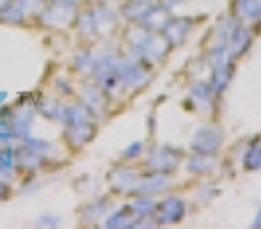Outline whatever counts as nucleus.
<instances>
[{
	"instance_id": "obj_1",
	"label": "nucleus",
	"mask_w": 261,
	"mask_h": 229,
	"mask_svg": "<svg viewBox=\"0 0 261 229\" xmlns=\"http://www.w3.org/2000/svg\"><path fill=\"white\" fill-rule=\"evenodd\" d=\"M115 73L119 78V85L138 90L149 83V71L144 69L140 58H117L115 60Z\"/></svg>"
},
{
	"instance_id": "obj_2",
	"label": "nucleus",
	"mask_w": 261,
	"mask_h": 229,
	"mask_svg": "<svg viewBox=\"0 0 261 229\" xmlns=\"http://www.w3.org/2000/svg\"><path fill=\"white\" fill-rule=\"evenodd\" d=\"M193 151L195 154H216L222 144V133L218 126H202L193 138Z\"/></svg>"
},
{
	"instance_id": "obj_3",
	"label": "nucleus",
	"mask_w": 261,
	"mask_h": 229,
	"mask_svg": "<svg viewBox=\"0 0 261 229\" xmlns=\"http://www.w3.org/2000/svg\"><path fill=\"white\" fill-rule=\"evenodd\" d=\"M179 163H181V151L179 149H172V147L153 149L147 158L149 170H153V172H170V170H174Z\"/></svg>"
},
{
	"instance_id": "obj_4",
	"label": "nucleus",
	"mask_w": 261,
	"mask_h": 229,
	"mask_svg": "<svg viewBox=\"0 0 261 229\" xmlns=\"http://www.w3.org/2000/svg\"><path fill=\"white\" fill-rule=\"evenodd\" d=\"M73 16H76L73 5L53 3V5H48V7L41 9V23L48 26V28H67Z\"/></svg>"
},
{
	"instance_id": "obj_5",
	"label": "nucleus",
	"mask_w": 261,
	"mask_h": 229,
	"mask_svg": "<svg viewBox=\"0 0 261 229\" xmlns=\"http://www.w3.org/2000/svg\"><path fill=\"white\" fill-rule=\"evenodd\" d=\"M153 213H156V222H158V225H176V222L184 220L186 207H184V202H181V199L170 197V199H165L163 204H158Z\"/></svg>"
},
{
	"instance_id": "obj_6",
	"label": "nucleus",
	"mask_w": 261,
	"mask_h": 229,
	"mask_svg": "<svg viewBox=\"0 0 261 229\" xmlns=\"http://www.w3.org/2000/svg\"><path fill=\"white\" fill-rule=\"evenodd\" d=\"M64 129H67L69 144H71V147H83V144L90 142L92 135H94V121H92V117H85V119L64 124Z\"/></svg>"
},
{
	"instance_id": "obj_7",
	"label": "nucleus",
	"mask_w": 261,
	"mask_h": 229,
	"mask_svg": "<svg viewBox=\"0 0 261 229\" xmlns=\"http://www.w3.org/2000/svg\"><path fill=\"white\" fill-rule=\"evenodd\" d=\"M170 186V176L165 172H153L147 176H138V186H135V193L140 195H156V193H163L167 190Z\"/></svg>"
},
{
	"instance_id": "obj_8",
	"label": "nucleus",
	"mask_w": 261,
	"mask_h": 229,
	"mask_svg": "<svg viewBox=\"0 0 261 229\" xmlns=\"http://www.w3.org/2000/svg\"><path fill=\"white\" fill-rule=\"evenodd\" d=\"M193 26H195L193 18H172V16H170V21L165 23L163 32H165L167 41L176 46V44H184V39L190 35Z\"/></svg>"
},
{
	"instance_id": "obj_9",
	"label": "nucleus",
	"mask_w": 261,
	"mask_h": 229,
	"mask_svg": "<svg viewBox=\"0 0 261 229\" xmlns=\"http://www.w3.org/2000/svg\"><path fill=\"white\" fill-rule=\"evenodd\" d=\"M110 184L117 193H133L138 186V172L133 167H115L110 172Z\"/></svg>"
},
{
	"instance_id": "obj_10",
	"label": "nucleus",
	"mask_w": 261,
	"mask_h": 229,
	"mask_svg": "<svg viewBox=\"0 0 261 229\" xmlns=\"http://www.w3.org/2000/svg\"><path fill=\"white\" fill-rule=\"evenodd\" d=\"M170 41H167V37H161V35H153L151 32V37H149V41L144 44V48L140 50V58H147V60H151V62H161L163 58L167 55V50H170Z\"/></svg>"
},
{
	"instance_id": "obj_11",
	"label": "nucleus",
	"mask_w": 261,
	"mask_h": 229,
	"mask_svg": "<svg viewBox=\"0 0 261 229\" xmlns=\"http://www.w3.org/2000/svg\"><path fill=\"white\" fill-rule=\"evenodd\" d=\"M234 14L243 23H257L261 21V0H236Z\"/></svg>"
},
{
	"instance_id": "obj_12",
	"label": "nucleus",
	"mask_w": 261,
	"mask_h": 229,
	"mask_svg": "<svg viewBox=\"0 0 261 229\" xmlns=\"http://www.w3.org/2000/svg\"><path fill=\"white\" fill-rule=\"evenodd\" d=\"M167 21H170V12H167L165 5H158V7L151 5L149 12L140 18V23H142L144 28H149V30H163Z\"/></svg>"
},
{
	"instance_id": "obj_13",
	"label": "nucleus",
	"mask_w": 261,
	"mask_h": 229,
	"mask_svg": "<svg viewBox=\"0 0 261 229\" xmlns=\"http://www.w3.org/2000/svg\"><path fill=\"white\" fill-rule=\"evenodd\" d=\"M106 90L96 83V85H83V90H81V99H83V106H87L90 110H103V106H106Z\"/></svg>"
},
{
	"instance_id": "obj_14",
	"label": "nucleus",
	"mask_w": 261,
	"mask_h": 229,
	"mask_svg": "<svg viewBox=\"0 0 261 229\" xmlns=\"http://www.w3.org/2000/svg\"><path fill=\"white\" fill-rule=\"evenodd\" d=\"M92 14H94V23H96V35H99V32L101 35L110 32L115 28V23H117V14H115L108 5H99V7H94Z\"/></svg>"
},
{
	"instance_id": "obj_15",
	"label": "nucleus",
	"mask_w": 261,
	"mask_h": 229,
	"mask_svg": "<svg viewBox=\"0 0 261 229\" xmlns=\"http://www.w3.org/2000/svg\"><path fill=\"white\" fill-rule=\"evenodd\" d=\"M190 101H193L195 108H202L208 110L211 108V101H213V90L208 83H195L190 87Z\"/></svg>"
},
{
	"instance_id": "obj_16",
	"label": "nucleus",
	"mask_w": 261,
	"mask_h": 229,
	"mask_svg": "<svg viewBox=\"0 0 261 229\" xmlns=\"http://www.w3.org/2000/svg\"><path fill=\"white\" fill-rule=\"evenodd\" d=\"M250 44H252V35H250L245 28H236L234 30V35H231V39H229V44H227V48H229V53L231 55H241V53H245V50L250 48Z\"/></svg>"
},
{
	"instance_id": "obj_17",
	"label": "nucleus",
	"mask_w": 261,
	"mask_h": 229,
	"mask_svg": "<svg viewBox=\"0 0 261 229\" xmlns=\"http://www.w3.org/2000/svg\"><path fill=\"white\" fill-rule=\"evenodd\" d=\"M44 163V156L39 151L30 147H21L16 149V165L18 167H25V170H37V167Z\"/></svg>"
},
{
	"instance_id": "obj_18",
	"label": "nucleus",
	"mask_w": 261,
	"mask_h": 229,
	"mask_svg": "<svg viewBox=\"0 0 261 229\" xmlns=\"http://www.w3.org/2000/svg\"><path fill=\"white\" fill-rule=\"evenodd\" d=\"M236 28H239V26H236L234 18H222V21L218 23V28L213 30V39H216V44H213V46H227Z\"/></svg>"
},
{
	"instance_id": "obj_19",
	"label": "nucleus",
	"mask_w": 261,
	"mask_h": 229,
	"mask_svg": "<svg viewBox=\"0 0 261 229\" xmlns=\"http://www.w3.org/2000/svg\"><path fill=\"white\" fill-rule=\"evenodd\" d=\"M229 78H231V67L229 64H222V67H216L213 69V76H211V90H213V94H222L225 92V87H227V83H229Z\"/></svg>"
},
{
	"instance_id": "obj_20",
	"label": "nucleus",
	"mask_w": 261,
	"mask_h": 229,
	"mask_svg": "<svg viewBox=\"0 0 261 229\" xmlns=\"http://www.w3.org/2000/svg\"><path fill=\"white\" fill-rule=\"evenodd\" d=\"M128 209L135 218H149L153 211H156V202H153L151 195H140Z\"/></svg>"
},
{
	"instance_id": "obj_21",
	"label": "nucleus",
	"mask_w": 261,
	"mask_h": 229,
	"mask_svg": "<svg viewBox=\"0 0 261 229\" xmlns=\"http://www.w3.org/2000/svg\"><path fill=\"white\" fill-rule=\"evenodd\" d=\"M213 165H216V161L211 158V154H195L188 163V170L195 174H206L213 170Z\"/></svg>"
},
{
	"instance_id": "obj_22",
	"label": "nucleus",
	"mask_w": 261,
	"mask_h": 229,
	"mask_svg": "<svg viewBox=\"0 0 261 229\" xmlns=\"http://www.w3.org/2000/svg\"><path fill=\"white\" fill-rule=\"evenodd\" d=\"M106 227H110V229H117V227H138V220H135V216L130 213V209H124L122 213H115V216H110L108 220H106Z\"/></svg>"
},
{
	"instance_id": "obj_23",
	"label": "nucleus",
	"mask_w": 261,
	"mask_h": 229,
	"mask_svg": "<svg viewBox=\"0 0 261 229\" xmlns=\"http://www.w3.org/2000/svg\"><path fill=\"white\" fill-rule=\"evenodd\" d=\"M149 37H151V30L144 28L142 23H140L138 28H130V32H128V41H130V46H133L138 53L144 48V44L149 41Z\"/></svg>"
},
{
	"instance_id": "obj_24",
	"label": "nucleus",
	"mask_w": 261,
	"mask_h": 229,
	"mask_svg": "<svg viewBox=\"0 0 261 229\" xmlns=\"http://www.w3.org/2000/svg\"><path fill=\"white\" fill-rule=\"evenodd\" d=\"M245 167L248 170H261V138L252 140L248 154H245Z\"/></svg>"
},
{
	"instance_id": "obj_25",
	"label": "nucleus",
	"mask_w": 261,
	"mask_h": 229,
	"mask_svg": "<svg viewBox=\"0 0 261 229\" xmlns=\"http://www.w3.org/2000/svg\"><path fill=\"white\" fill-rule=\"evenodd\" d=\"M78 30H81V35H85V37L96 35V23H94V14H92V9L78 14Z\"/></svg>"
},
{
	"instance_id": "obj_26",
	"label": "nucleus",
	"mask_w": 261,
	"mask_h": 229,
	"mask_svg": "<svg viewBox=\"0 0 261 229\" xmlns=\"http://www.w3.org/2000/svg\"><path fill=\"white\" fill-rule=\"evenodd\" d=\"M16 3V7L21 9L23 18L25 16H35V14H41V9H44V0H14Z\"/></svg>"
},
{
	"instance_id": "obj_27",
	"label": "nucleus",
	"mask_w": 261,
	"mask_h": 229,
	"mask_svg": "<svg viewBox=\"0 0 261 229\" xmlns=\"http://www.w3.org/2000/svg\"><path fill=\"white\" fill-rule=\"evenodd\" d=\"M103 211H106V202H94V204H90V207L83 209L81 218L85 222H99V218L103 216Z\"/></svg>"
},
{
	"instance_id": "obj_28",
	"label": "nucleus",
	"mask_w": 261,
	"mask_h": 229,
	"mask_svg": "<svg viewBox=\"0 0 261 229\" xmlns=\"http://www.w3.org/2000/svg\"><path fill=\"white\" fill-rule=\"evenodd\" d=\"M62 106L58 104V101H46L44 106H41V113L46 117H50V119H62Z\"/></svg>"
},
{
	"instance_id": "obj_29",
	"label": "nucleus",
	"mask_w": 261,
	"mask_h": 229,
	"mask_svg": "<svg viewBox=\"0 0 261 229\" xmlns=\"http://www.w3.org/2000/svg\"><path fill=\"white\" fill-rule=\"evenodd\" d=\"M94 64H96V58H92L90 53H83L76 58V69L78 71H94Z\"/></svg>"
},
{
	"instance_id": "obj_30",
	"label": "nucleus",
	"mask_w": 261,
	"mask_h": 229,
	"mask_svg": "<svg viewBox=\"0 0 261 229\" xmlns=\"http://www.w3.org/2000/svg\"><path fill=\"white\" fill-rule=\"evenodd\" d=\"M140 151H142V142H133L130 147L124 151V158H133V156H140Z\"/></svg>"
},
{
	"instance_id": "obj_31",
	"label": "nucleus",
	"mask_w": 261,
	"mask_h": 229,
	"mask_svg": "<svg viewBox=\"0 0 261 229\" xmlns=\"http://www.w3.org/2000/svg\"><path fill=\"white\" fill-rule=\"evenodd\" d=\"M161 3H163V5H165V7H167V9H170V7H174V5H184V3H186V0H161Z\"/></svg>"
},
{
	"instance_id": "obj_32",
	"label": "nucleus",
	"mask_w": 261,
	"mask_h": 229,
	"mask_svg": "<svg viewBox=\"0 0 261 229\" xmlns=\"http://www.w3.org/2000/svg\"><path fill=\"white\" fill-rule=\"evenodd\" d=\"M12 3H14V0H0V16H3V12H5V9H7Z\"/></svg>"
},
{
	"instance_id": "obj_33",
	"label": "nucleus",
	"mask_w": 261,
	"mask_h": 229,
	"mask_svg": "<svg viewBox=\"0 0 261 229\" xmlns=\"http://www.w3.org/2000/svg\"><path fill=\"white\" fill-rule=\"evenodd\" d=\"M5 197H7V186L0 181V199H5Z\"/></svg>"
},
{
	"instance_id": "obj_34",
	"label": "nucleus",
	"mask_w": 261,
	"mask_h": 229,
	"mask_svg": "<svg viewBox=\"0 0 261 229\" xmlns=\"http://www.w3.org/2000/svg\"><path fill=\"white\" fill-rule=\"evenodd\" d=\"M53 3H60V5H76V0H53Z\"/></svg>"
},
{
	"instance_id": "obj_35",
	"label": "nucleus",
	"mask_w": 261,
	"mask_h": 229,
	"mask_svg": "<svg viewBox=\"0 0 261 229\" xmlns=\"http://www.w3.org/2000/svg\"><path fill=\"white\" fill-rule=\"evenodd\" d=\"M254 227H261V213L257 216V220H254Z\"/></svg>"
}]
</instances>
